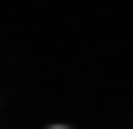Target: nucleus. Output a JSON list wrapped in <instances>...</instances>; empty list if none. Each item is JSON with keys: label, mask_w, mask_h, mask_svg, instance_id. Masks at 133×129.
<instances>
[{"label": "nucleus", "mask_w": 133, "mask_h": 129, "mask_svg": "<svg viewBox=\"0 0 133 129\" xmlns=\"http://www.w3.org/2000/svg\"><path fill=\"white\" fill-rule=\"evenodd\" d=\"M49 129H73V125H49Z\"/></svg>", "instance_id": "nucleus-1"}]
</instances>
